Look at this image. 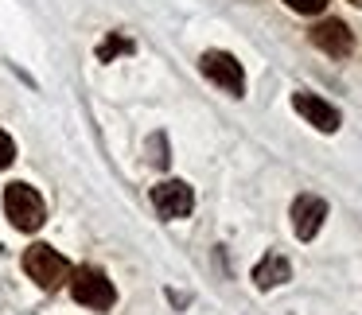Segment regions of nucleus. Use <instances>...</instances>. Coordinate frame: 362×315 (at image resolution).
Segmentation results:
<instances>
[{"label": "nucleus", "mask_w": 362, "mask_h": 315, "mask_svg": "<svg viewBox=\"0 0 362 315\" xmlns=\"http://www.w3.org/2000/svg\"><path fill=\"white\" fill-rule=\"evenodd\" d=\"M351 4H358V8H362V0H351Z\"/></svg>", "instance_id": "nucleus-14"}, {"label": "nucleus", "mask_w": 362, "mask_h": 315, "mask_svg": "<svg viewBox=\"0 0 362 315\" xmlns=\"http://www.w3.org/2000/svg\"><path fill=\"white\" fill-rule=\"evenodd\" d=\"M129 51H133V40H125V35H110V40L98 47V59H102V63H110V59L129 55Z\"/></svg>", "instance_id": "nucleus-10"}, {"label": "nucleus", "mask_w": 362, "mask_h": 315, "mask_svg": "<svg viewBox=\"0 0 362 315\" xmlns=\"http://www.w3.org/2000/svg\"><path fill=\"white\" fill-rule=\"evenodd\" d=\"M24 273L32 276L40 288L55 292L59 284L71 276V265H66V257H63V253H55L51 245H32V249L24 253Z\"/></svg>", "instance_id": "nucleus-3"}, {"label": "nucleus", "mask_w": 362, "mask_h": 315, "mask_svg": "<svg viewBox=\"0 0 362 315\" xmlns=\"http://www.w3.org/2000/svg\"><path fill=\"white\" fill-rule=\"evenodd\" d=\"M12 160H16V141H12V136L4 133V129H0V172H4V167H8Z\"/></svg>", "instance_id": "nucleus-12"}, {"label": "nucleus", "mask_w": 362, "mask_h": 315, "mask_svg": "<svg viewBox=\"0 0 362 315\" xmlns=\"http://www.w3.org/2000/svg\"><path fill=\"white\" fill-rule=\"evenodd\" d=\"M152 164H156V167H164V164H168V148H164V136H156V141H152Z\"/></svg>", "instance_id": "nucleus-13"}, {"label": "nucleus", "mask_w": 362, "mask_h": 315, "mask_svg": "<svg viewBox=\"0 0 362 315\" xmlns=\"http://www.w3.org/2000/svg\"><path fill=\"white\" fill-rule=\"evenodd\" d=\"M292 109L300 113V117L308 121L312 129H320V133H335L339 129V109L331 102H323L320 94H308V90H300V94H292Z\"/></svg>", "instance_id": "nucleus-6"}, {"label": "nucleus", "mask_w": 362, "mask_h": 315, "mask_svg": "<svg viewBox=\"0 0 362 315\" xmlns=\"http://www.w3.org/2000/svg\"><path fill=\"white\" fill-rule=\"evenodd\" d=\"M253 280H257V288H276V284L292 280V265L281 257V253H269V257L257 261V268H253Z\"/></svg>", "instance_id": "nucleus-9"}, {"label": "nucleus", "mask_w": 362, "mask_h": 315, "mask_svg": "<svg viewBox=\"0 0 362 315\" xmlns=\"http://www.w3.org/2000/svg\"><path fill=\"white\" fill-rule=\"evenodd\" d=\"M323 218H327V203L320 195H300L292 203V230H296L300 242H312L323 230Z\"/></svg>", "instance_id": "nucleus-8"}, {"label": "nucleus", "mask_w": 362, "mask_h": 315, "mask_svg": "<svg viewBox=\"0 0 362 315\" xmlns=\"http://www.w3.org/2000/svg\"><path fill=\"white\" fill-rule=\"evenodd\" d=\"M152 206H156L164 218H187L191 206H195V191L183 179H164L152 187Z\"/></svg>", "instance_id": "nucleus-5"}, {"label": "nucleus", "mask_w": 362, "mask_h": 315, "mask_svg": "<svg viewBox=\"0 0 362 315\" xmlns=\"http://www.w3.org/2000/svg\"><path fill=\"white\" fill-rule=\"evenodd\" d=\"M292 12H300V16H315V12L327 8V0H284Z\"/></svg>", "instance_id": "nucleus-11"}, {"label": "nucleus", "mask_w": 362, "mask_h": 315, "mask_svg": "<svg viewBox=\"0 0 362 315\" xmlns=\"http://www.w3.org/2000/svg\"><path fill=\"white\" fill-rule=\"evenodd\" d=\"M312 43L331 59H346L354 51V32L343 20H320V24L312 28Z\"/></svg>", "instance_id": "nucleus-7"}, {"label": "nucleus", "mask_w": 362, "mask_h": 315, "mask_svg": "<svg viewBox=\"0 0 362 315\" xmlns=\"http://www.w3.org/2000/svg\"><path fill=\"white\" fill-rule=\"evenodd\" d=\"M4 214H8V222L16 230L32 234V230H40L43 222H47V203H43V195L35 187H28V183H8V187H4Z\"/></svg>", "instance_id": "nucleus-1"}, {"label": "nucleus", "mask_w": 362, "mask_h": 315, "mask_svg": "<svg viewBox=\"0 0 362 315\" xmlns=\"http://www.w3.org/2000/svg\"><path fill=\"white\" fill-rule=\"evenodd\" d=\"M71 296L78 299L82 307H94V311H110L117 304V288L113 280L94 265H78L71 268Z\"/></svg>", "instance_id": "nucleus-2"}, {"label": "nucleus", "mask_w": 362, "mask_h": 315, "mask_svg": "<svg viewBox=\"0 0 362 315\" xmlns=\"http://www.w3.org/2000/svg\"><path fill=\"white\" fill-rule=\"evenodd\" d=\"M199 71H203L218 90H226V94H234V97L245 94V71H242V63H238L230 51H203Z\"/></svg>", "instance_id": "nucleus-4"}]
</instances>
